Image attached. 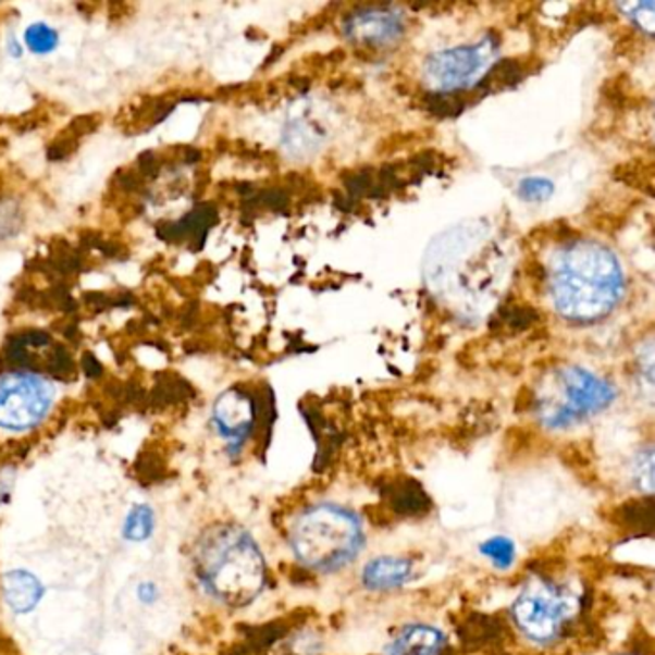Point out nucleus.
<instances>
[{"label":"nucleus","mask_w":655,"mask_h":655,"mask_svg":"<svg viewBox=\"0 0 655 655\" xmlns=\"http://www.w3.org/2000/svg\"><path fill=\"white\" fill-rule=\"evenodd\" d=\"M625 295V273L611 248L571 240L559 248L549 270V296L559 318L590 325L614 313Z\"/></svg>","instance_id":"1"},{"label":"nucleus","mask_w":655,"mask_h":655,"mask_svg":"<svg viewBox=\"0 0 655 655\" xmlns=\"http://www.w3.org/2000/svg\"><path fill=\"white\" fill-rule=\"evenodd\" d=\"M198 579L230 607L252 604L265 586V559L255 539L237 524H218L197 548Z\"/></svg>","instance_id":"2"},{"label":"nucleus","mask_w":655,"mask_h":655,"mask_svg":"<svg viewBox=\"0 0 655 655\" xmlns=\"http://www.w3.org/2000/svg\"><path fill=\"white\" fill-rule=\"evenodd\" d=\"M296 559L318 573H335L358 557L366 536L360 519L336 504H316L296 517L288 534Z\"/></svg>","instance_id":"3"},{"label":"nucleus","mask_w":655,"mask_h":655,"mask_svg":"<svg viewBox=\"0 0 655 655\" xmlns=\"http://www.w3.org/2000/svg\"><path fill=\"white\" fill-rule=\"evenodd\" d=\"M617 398L615 386L579 366L556 369L554 385L536 398V418L552 431H561L596 418Z\"/></svg>","instance_id":"4"},{"label":"nucleus","mask_w":655,"mask_h":655,"mask_svg":"<svg viewBox=\"0 0 655 655\" xmlns=\"http://www.w3.org/2000/svg\"><path fill=\"white\" fill-rule=\"evenodd\" d=\"M577 611L579 598L548 577H531L511 606L517 629L544 646L564 634Z\"/></svg>","instance_id":"5"},{"label":"nucleus","mask_w":655,"mask_h":655,"mask_svg":"<svg viewBox=\"0 0 655 655\" xmlns=\"http://www.w3.org/2000/svg\"><path fill=\"white\" fill-rule=\"evenodd\" d=\"M498 52V39L486 35L475 45H461L454 49L438 50L427 58V79L433 83V92L464 95L473 90L494 54Z\"/></svg>","instance_id":"6"},{"label":"nucleus","mask_w":655,"mask_h":655,"mask_svg":"<svg viewBox=\"0 0 655 655\" xmlns=\"http://www.w3.org/2000/svg\"><path fill=\"white\" fill-rule=\"evenodd\" d=\"M54 388L45 379L14 371L0 379V429L27 431L47 418Z\"/></svg>","instance_id":"7"},{"label":"nucleus","mask_w":655,"mask_h":655,"mask_svg":"<svg viewBox=\"0 0 655 655\" xmlns=\"http://www.w3.org/2000/svg\"><path fill=\"white\" fill-rule=\"evenodd\" d=\"M262 418V406L255 394L235 386L220 396L213 406V423L218 433L230 443L231 450H240L246 441L255 434L258 421Z\"/></svg>","instance_id":"8"},{"label":"nucleus","mask_w":655,"mask_h":655,"mask_svg":"<svg viewBox=\"0 0 655 655\" xmlns=\"http://www.w3.org/2000/svg\"><path fill=\"white\" fill-rule=\"evenodd\" d=\"M345 34L350 41L368 49H385L386 45H393L404 35V24L400 14L394 10L381 7V9H361L346 20Z\"/></svg>","instance_id":"9"},{"label":"nucleus","mask_w":655,"mask_h":655,"mask_svg":"<svg viewBox=\"0 0 655 655\" xmlns=\"http://www.w3.org/2000/svg\"><path fill=\"white\" fill-rule=\"evenodd\" d=\"M413 566L406 557L381 556L371 559L361 571V582L371 592H393L410 581Z\"/></svg>","instance_id":"10"},{"label":"nucleus","mask_w":655,"mask_h":655,"mask_svg":"<svg viewBox=\"0 0 655 655\" xmlns=\"http://www.w3.org/2000/svg\"><path fill=\"white\" fill-rule=\"evenodd\" d=\"M444 634L431 625L411 622L401 627L386 646V655H441Z\"/></svg>","instance_id":"11"},{"label":"nucleus","mask_w":655,"mask_h":655,"mask_svg":"<svg viewBox=\"0 0 655 655\" xmlns=\"http://www.w3.org/2000/svg\"><path fill=\"white\" fill-rule=\"evenodd\" d=\"M215 220L218 213L212 206H198L185 218H181L180 222L168 223L164 230H158V235L164 240H173V243L189 240L190 245L200 246L205 243L206 235Z\"/></svg>","instance_id":"12"},{"label":"nucleus","mask_w":655,"mask_h":655,"mask_svg":"<svg viewBox=\"0 0 655 655\" xmlns=\"http://www.w3.org/2000/svg\"><path fill=\"white\" fill-rule=\"evenodd\" d=\"M4 600L16 614H29L42 598V584L24 569L10 571L2 579Z\"/></svg>","instance_id":"13"},{"label":"nucleus","mask_w":655,"mask_h":655,"mask_svg":"<svg viewBox=\"0 0 655 655\" xmlns=\"http://www.w3.org/2000/svg\"><path fill=\"white\" fill-rule=\"evenodd\" d=\"M193 394L195 393L185 379L165 371V373H158L155 388H152V393H148L147 404L155 408H168L173 404L189 400Z\"/></svg>","instance_id":"14"},{"label":"nucleus","mask_w":655,"mask_h":655,"mask_svg":"<svg viewBox=\"0 0 655 655\" xmlns=\"http://www.w3.org/2000/svg\"><path fill=\"white\" fill-rule=\"evenodd\" d=\"M386 500L391 504V508L396 509L400 516H418V514L427 511V506H429L425 491L410 479L391 484V492L386 494Z\"/></svg>","instance_id":"15"},{"label":"nucleus","mask_w":655,"mask_h":655,"mask_svg":"<svg viewBox=\"0 0 655 655\" xmlns=\"http://www.w3.org/2000/svg\"><path fill=\"white\" fill-rule=\"evenodd\" d=\"M481 554L486 559H491L492 566L500 571H508L509 567L516 561V542L508 536H492L489 541L481 544Z\"/></svg>","instance_id":"16"},{"label":"nucleus","mask_w":655,"mask_h":655,"mask_svg":"<svg viewBox=\"0 0 655 655\" xmlns=\"http://www.w3.org/2000/svg\"><path fill=\"white\" fill-rule=\"evenodd\" d=\"M155 531V511L148 506H135L123 524V536L127 541L143 542Z\"/></svg>","instance_id":"17"},{"label":"nucleus","mask_w":655,"mask_h":655,"mask_svg":"<svg viewBox=\"0 0 655 655\" xmlns=\"http://www.w3.org/2000/svg\"><path fill=\"white\" fill-rule=\"evenodd\" d=\"M24 39L27 49L32 50L34 54H41L42 57V54H49L52 50H57L60 35L49 24L37 22V24L29 25L25 29Z\"/></svg>","instance_id":"18"},{"label":"nucleus","mask_w":655,"mask_h":655,"mask_svg":"<svg viewBox=\"0 0 655 655\" xmlns=\"http://www.w3.org/2000/svg\"><path fill=\"white\" fill-rule=\"evenodd\" d=\"M632 483L639 491L652 494L654 492V448L646 446L637 454L632 461Z\"/></svg>","instance_id":"19"},{"label":"nucleus","mask_w":655,"mask_h":655,"mask_svg":"<svg viewBox=\"0 0 655 655\" xmlns=\"http://www.w3.org/2000/svg\"><path fill=\"white\" fill-rule=\"evenodd\" d=\"M517 195L527 200V202H544L554 195V183L546 177H527L519 183Z\"/></svg>","instance_id":"20"},{"label":"nucleus","mask_w":655,"mask_h":655,"mask_svg":"<svg viewBox=\"0 0 655 655\" xmlns=\"http://www.w3.org/2000/svg\"><path fill=\"white\" fill-rule=\"evenodd\" d=\"M621 10H625L629 20H632L644 34H654V2L652 0L639 2V4H625Z\"/></svg>","instance_id":"21"},{"label":"nucleus","mask_w":655,"mask_h":655,"mask_svg":"<svg viewBox=\"0 0 655 655\" xmlns=\"http://www.w3.org/2000/svg\"><path fill=\"white\" fill-rule=\"evenodd\" d=\"M24 215L17 210L16 205H0V240L14 237L22 230Z\"/></svg>","instance_id":"22"},{"label":"nucleus","mask_w":655,"mask_h":655,"mask_svg":"<svg viewBox=\"0 0 655 655\" xmlns=\"http://www.w3.org/2000/svg\"><path fill=\"white\" fill-rule=\"evenodd\" d=\"M79 366H82L83 373H85V375H87L89 379L102 378V373H104V369H102V366H100V361L97 360V356H95V354H83Z\"/></svg>","instance_id":"23"},{"label":"nucleus","mask_w":655,"mask_h":655,"mask_svg":"<svg viewBox=\"0 0 655 655\" xmlns=\"http://www.w3.org/2000/svg\"><path fill=\"white\" fill-rule=\"evenodd\" d=\"M139 592L140 598L145 600V602H152V598H156L155 586L152 584H143Z\"/></svg>","instance_id":"24"},{"label":"nucleus","mask_w":655,"mask_h":655,"mask_svg":"<svg viewBox=\"0 0 655 655\" xmlns=\"http://www.w3.org/2000/svg\"><path fill=\"white\" fill-rule=\"evenodd\" d=\"M9 50H10V54H12V57H14V58L22 57V49H20V42H17L16 39H10Z\"/></svg>","instance_id":"25"},{"label":"nucleus","mask_w":655,"mask_h":655,"mask_svg":"<svg viewBox=\"0 0 655 655\" xmlns=\"http://www.w3.org/2000/svg\"><path fill=\"white\" fill-rule=\"evenodd\" d=\"M619 655H637V654H619Z\"/></svg>","instance_id":"26"}]
</instances>
